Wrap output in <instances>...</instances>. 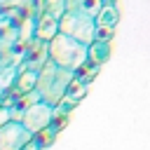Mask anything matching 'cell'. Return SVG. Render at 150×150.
<instances>
[{
	"instance_id": "cell-1",
	"label": "cell",
	"mask_w": 150,
	"mask_h": 150,
	"mask_svg": "<svg viewBox=\"0 0 150 150\" xmlns=\"http://www.w3.org/2000/svg\"><path fill=\"white\" fill-rule=\"evenodd\" d=\"M73 77H75L73 70H68V68L54 63L52 59H47L38 70V84H35V91L40 94V101H45L54 108L61 105Z\"/></svg>"
},
{
	"instance_id": "cell-2",
	"label": "cell",
	"mask_w": 150,
	"mask_h": 150,
	"mask_svg": "<svg viewBox=\"0 0 150 150\" xmlns=\"http://www.w3.org/2000/svg\"><path fill=\"white\" fill-rule=\"evenodd\" d=\"M47 54L54 63L75 73L89 61V45H84V42H80L66 33H59L56 38H52L47 42Z\"/></svg>"
},
{
	"instance_id": "cell-3",
	"label": "cell",
	"mask_w": 150,
	"mask_h": 150,
	"mask_svg": "<svg viewBox=\"0 0 150 150\" xmlns=\"http://www.w3.org/2000/svg\"><path fill=\"white\" fill-rule=\"evenodd\" d=\"M59 28H61V33H66L84 45H91L94 33H96V19L84 12H77V9H66V14L59 19Z\"/></svg>"
},
{
	"instance_id": "cell-4",
	"label": "cell",
	"mask_w": 150,
	"mask_h": 150,
	"mask_svg": "<svg viewBox=\"0 0 150 150\" xmlns=\"http://www.w3.org/2000/svg\"><path fill=\"white\" fill-rule=\"evenodd\" d=\"M54 105H49V103H45V101H35L33 105H28L23 112H21V122H23V127L35 136L38 131H42L45 127H49L52 122H54Z\"/></svg>"
},
{
	"instance_id": "cell-5",
	"label": "cell",
	"mask_w": 150,
	"mask_h": 150,
	"mask_svg": "<svg viewBox=\"0 0 150 150\" xmlns=\"http://www.w3.org/2000/svg\"><path fill=\"white\" fill-rule=\"evenodd\" d=\"M33 134L19 120H9L0 127V150H21Z\"/></svg>"
},
{
	"instance_id": "cell-6",
	"label": "cell",
	"mask_w": 150,
	"mask_h": 150,
	"mask_svg": "<svg viewBox=\"0 0 150 150\" xmlns=\"http://www.w3.org/2000/svg\"><path fill=\"white\" fill-rule=\"evenodd\" d=\"M59 33H61V28H59V19L52 16V14H47V12H42V16L38 19V26H35V40H40V42H49V40L56 38Z\"/></svg>"
},
{
	"instance_id": "cell-7",
	"label": "cell",
	"mask_w": 150,
	"mask_h": 150,
	"mask_svg": "<svg viewBox=\"0 0 150 150\" xmlns=\"http://www.w3.org/2000/svg\"><path fill=\"white\" fill-rule=\"evenodd\" d=\"M87 87H89V84H87L84 80H80V77L75 75V77H73V82L68 84V91H66V98H63V105H68V108H73V105H75V103H77V101H80V98H82V96L87 94Z\"/></svg>"
},
{
	"instance_id": "cell-8",
	"label": "cell",
	"mask_w": 150,
	"mask_h": 150,
	"mask_svg": "<svg viewBox=\"0 0 150 150\" xmlns=\"http://www.w3.org/2000/svg\"><path fill=\"white\" fill-rule=\"evenodd\" d=\"M66 5H68V9H77V12H84L96 19V14L105 5V0H66Z\"/></svg>"
},
{
	"instance_id": "cell-9",
	"label": "cell",
	"mask_w": 150,
	"mask_h": 150,
	"mask_svg": "<svg viewBox=\"0 0 150 150\" xmlns=\"http://www.w3.org/2000/svg\"><path fill=\"white\" fill-rule=\"evenodd\" d=\"M108 59H110V42H98V40H94V42L89 45V61L103 66Z\"/></svg>"
},
{
	"instance_id": "cell-10",
	"label": "cell",
	"mask_w": 150,
	"mask_h": 150,
	"mask_svg": "<svg viewBox=\"0 0 150 150\" xmlns=\"http://www.w3.org/2000/svg\"><path fill=\"white\" fill-rule=\"evenodd\" d=\"M117 19H120V12L112 2H105L101 7V12L96 14V26H117Z\"/></svg>"
},
{
	"instance_id": "cell-11",
	"label": "cell",
	"mask_w": 150,
	"mask_h": 150,
	"mask_svg": "<svg viewBox=\"0 0 150 150\" xmlns=\"http://www.w3.org/2000/svg\"><path fill=\"white\" fill-rule=\"evenodd\" d=\"M66 9H68L66 0H45V12L52 14V16H56V19H61L66 14Z\"/></svg>"
},
{
	"instance_id": "cell-12",
	"label": "cell",
	"mask_w": 150,
	"mask_h": 150,
	"mask_svg": "<svg viewBox=\"0 0 150 150\" xmlns=\"http://www.w3.org/2000/svg\"><path fill=\"white\" fill-rule=\"evenodd\" d=\"M112 35H115V28H112V26H96L94 40H98V42H110Z\"/></svg>"
},
{
	"instance_id": "cell-13",
	"label": "cell",
	"mask_w": 150,
	"mask_h": 150,
	"mask_svg": "<svg viewBox=\"0 0 150 150\" xmlns=\"http://www.w3.org/2000/svg\"><path fill=\"white\" fill-rule=\"evenodd\" d=\"M35 84H38V70H28V73H23L21 80H19V87H21L23 91H26L28 87L35 89Z\"/></svg>"
}]
</instances>
